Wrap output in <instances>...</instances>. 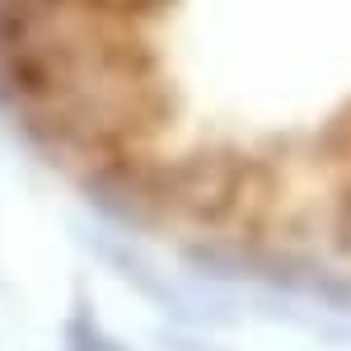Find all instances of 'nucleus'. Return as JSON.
<instances>
[{
    "mask_svg": "<svg viewBox=\"0 0 351 351\" xmlns=\"http://www.w3.org/2000/svg\"><path fill=\"white\" fill-rule=\"evenodd\" d=\"M0 99L173 230L351 263V0H0Z\"/></svg>",
    "mask_w": 351,
    "mask_h": 351,
    "instance_id": "f257e3e1",
    "label": "nucleus"
}]
</instances>
